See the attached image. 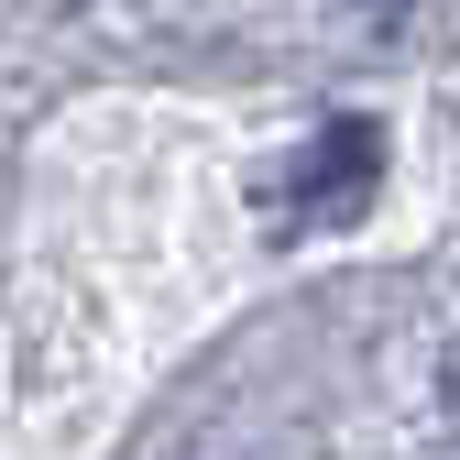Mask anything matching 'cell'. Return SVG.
I'll return each instance as SVG.
<instances>
[{"instance_id": "cell-1", "label": "cell", "mask_w": 460, "mask_h": 460, "mask_svg": "<svg viewBox=\"0 0 460 460\" xmlns=\"http://www.w3.org/2000/svg\"><path fill=\"white\" fill-rule=\"evenodd\" d=\"M373 164H384V132L373 121H318V143L263 187V230H307V219H351L373 198Z\"/></svg>"}, {"instance_id": "cell-2", "label": "cell", "mask_w": 460, "mask_h": 460, "mask_svg": "<svg viewBox=\"0 0 460 460\" xmlns=\"http://www.w3.org/2000/svg\"><path fill=\"white\" fill-rule=\"evenodd\" d=\"M373 12H394V0H373Z\"/></svg>"}]
</instances>
